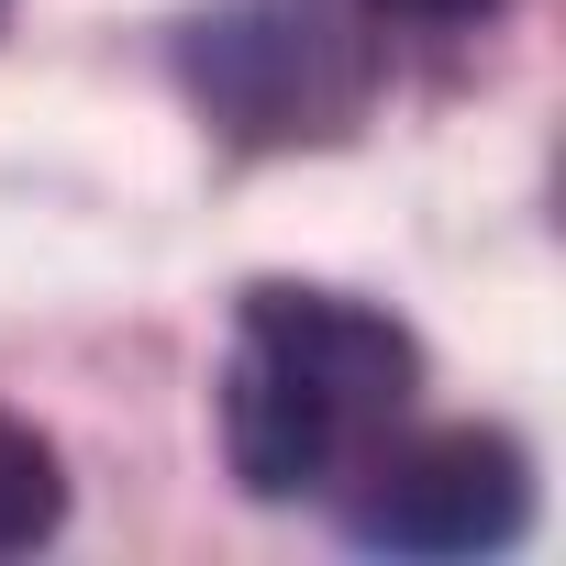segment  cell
<instances>
[{
  "label": "cell",
  "mask_w": 566,
  "mask_h": 566,
  "mask_svg": "<svg viewBox=\"0 0 566 566\" xmlns=\"http://www.w3.org/2000/svg\"><path fill=\"white\" fill-rule=\"evenodd\" d=\"M422 389V356L389 312L345 290H244L233 356H222V455L255 500L334 489Z\"/></svg>",
  "instance_id": "obj_1"
},
{
  "label": "cell",
  "mask_w": 566,
  "mask_h": 566,
  "mask_svg": "<svg viewBox=\"0 0 566 566\" xmlns=\"http://www.w3.org/2000/svg\"><path fill=\"white\" fill-rule=\"evenodd\" d=\"M189 90L244 134V145H301L345 134L367 101V45L345 34L334 0H233L189 23Z\"/></svg>",
  "instance_id": "obj_2"
},
{
  "label": "cell",
  "mask_w": 566,
  "mask_h": 566,
  "mask_svg": "<svg viewBox=\"0 0 566 566\" xmlns=\"http://www.w3.org/2000/svg\"><path fill=\"white\" fill-rule=\"evenodd\" d=\"M345 533L378 555H500L533 522V467L511 433L444 422V433H378L345 467Z\"/></svg>",
  "instance_id": "obj_3"
},
{
  "label": "cell",
  "mask_w": 566,
  "mask_h": 566,
  "mask_svg": "<svg viewBox=\"0 0 566 566\" xmlns=\"http://www.w3.org/2000/svg\"><path fill=\"white\" fill-rule=\"evenodd\" d=\"M56 522H67V478H56V444H45L34 422H12V411H0V555L45 544Z\"/></svg>",
  "instance_id": "obj_4"
},
{
  "label": "cell",
  "mask_w": 566,
  "mask_h": 566,
  "mask_svg": "<svg viewBox=\"0 0 566 566\" xmlns=\"http://www.w3.org/2000/svg\"><path fill=\"white\" fill-rule=\"evenodd\" d=\"M367 12H389V23H489L500 0H367Z\"/></svg>",
  "instance_id": "obj_5"
},
{
  "label": "cell",
  "mask_w": 566,
  "mask_h": 566,
  "mask_svg": "<svg viewBox=\"0 0 566 566\" xmlns=\"http://www.w3.org/2000/svg\"><path fill=\"white\" fill-rule=\"evenodd\" d=\"M0 12H12V0H0Z\"/></svg>",
  "instance_id": "obj_6"
}]
</instances>
